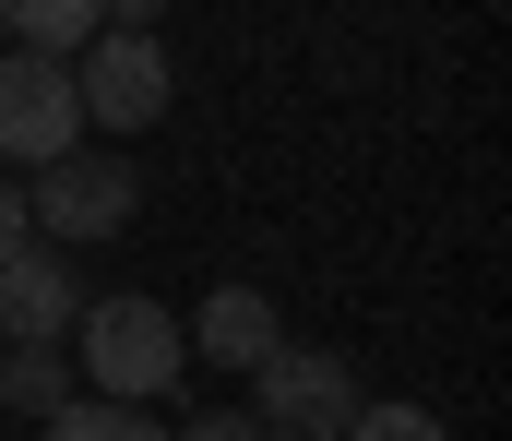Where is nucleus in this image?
Here are the masks:
<instances>
[{
  "instance_id": "1",
  "label": "nucleus",
  "mask_w": 512,
  "mask_h": 441,
  "mask_svg": "<svg viewBox=\"0 0 512 441\" xmlns=\"http://www.w3.org/2000/svg\"><path fill=\"white\" fill-rule=\"evenodd\" d=\"M84 382H96V406H155L179 370H191V346H179V310L155 287H120V298H84Z\"/></svg>"
},
{
  "instance_id": "2",
  "label": "nucleus",
  "mask_w": 512,
  "mask_h": 441,
  "mask_svg": "<svg viewBox=\"0 0 512 441\" xmlns=\"http://www.w3.org/2000/svg\"><path fill=\"white\" fill-rule=\"evenodd\" d=\"M24 215H36V251H84V239H120L143 215V179H131V155L84 144V155H60V167L24 179Z\"/></svg>"
},
{
  "instance_id": "3",
  "label": "nucleus",
  "mask_w": 512,
  "mask_h": 441,
  "mask_svg": "<svg viewBox=\"0 0 512 441\" xmlns=\"http://www.w3.org/2000/svg\"><path fill=\"white\" fill-rule=\"evenodd\" d=\"M358 406H370V394H358V370H346L334 346H274L251 370V406H239V418H251L262 441H346Z\"/></svg>"
},
{
  "instance_id": "4",
  "label": "nucleus",
  "mask_w": 512,
  "mask_h": 441,
  "mask_svg": "<svg viewBox=\"0 0 512 441\" xmlns=\"http://www.w3.org/2000/svg\"><path fill=\"white\" fill-rule=\"evenodd\" d=\"M72 108H84L96 132H155V120H167V48L96 24V48L72 60Z\"/></svg>"
},
{
  "instance_id": "5",
  "label": "nucleus",
  "mask_w": 512,
  "mask_h": 441,
  "mask_svg": "<svg viewBox=\"0 0 512 441\" xmlns=\"http://www.w3.org/2000/svg\"><path fill=\"white\" fill-rule=\"evenodd\" d=\"M0 155H12V167H60V155H84V108H72V72H60V60L0 48Z\"/></svg>"
},
{
  "instance_id": "6",
  "label": "nucleus",
  "mask_w": 512,
  "mask_h": 441,
  "mask_svg": "<svg viewBox=\"0 0 512 441\" xmlns=\"http://www.w3.org/2000/svg\"><path fill=\"white\" fill-rule=\"evenodd\" d=\"M72 322H84L72 251H12V263H0V346H60Z\"/></svg>"
},
{
  "instance_id": "7",
  "label": "nucleus",
  "mask_w": 512,
  "mask_h": 441,
  "mask_svg": "<svg viewBox=\"0 0 512 441\" xmlns=\"http://www.w3.org/2000/svg\"><path fill=\"white\" fill-rule=\"evenodd\" d=\"M179 346H203L215 370H239V382H251L262 358L286 346V322H274V298H262V287H215V298H203V322H179Z\"/></svg>"
},
{
  "instance_id": "8",
  "label": "nucleus",
  "mask_w": 512,
  "mask_h": 441,
  "mask_svg": "<svg viewBox=\"0 0 512 441\" xmlns=\"http://www.w3.org/2000/svg\"><path fill=\"white\" fill-rule=\"evenodd\" d=\"M0 406L48 430V418L72 406V382H60V346H0Z\"/></svg>"
},
{
  "instance_id": "9",
  "label": "nucleus",
  "mask_w": 512,
  "mask_h": 441,
  "mask_svg": "<svg viewBox=\"0 0 512 441\" xmlns=\"http://www.w3.org/2000/svg\"><path fill=\"white\" fill-rule=\"evenodd\" d=\"M48 441H167V430H155V406H96V394H72V406L48 418Z\"/></svg>"
},
{
  "instance_id": "10",
  "label": "nucleus",
  "mask_w": 512,
  "mask_h": 441,
  "mask_svg": "<svg viewBox=\"0 0 512 441\" xmlns=\"http://www.w3.org/2000/svg\"><path fill=\"white\" fill-rule=\"evenodd\" d=\"M346 441H453V430H441V406H405V394H370V406L346 418Z\"/></svg>"
},
{
  "instance_id": "11",
  "label": "nucleus",
  "mask_w": 512,
  "mask_h": 441,
  "mask_svg": "<svg viewBox=\"0 0 512 441\" xmlns=\"http://www.w3.org/2000/svg\"><path fill=\"white\" fill-rule=\"evenodd\" d=\"M36 251V215H24V179H0V263Z\"/></svg>"
},
{
  "instance_id": "12",
  "label": "nucleus",
  "mask_w": 512,
  "mask_h": 441,
  "mask_svg": "<svg viewBox=\"0 0 512 441\" xmlns=\"http://www.w3.org/2000/svg\"><path fill=\"white\" fill-rule=\"evenodd\" d=\"M167 441H262V430H251V418H239V406H203L191 430H167Z\"/></svg>"
}]
</instances>
